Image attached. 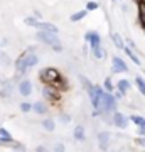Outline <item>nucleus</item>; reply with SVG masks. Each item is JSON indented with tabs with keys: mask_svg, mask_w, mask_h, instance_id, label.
Masks as SVG:
<instances>
[{
	"mask_svg": "<svg viewBox=\"0 0 145 152\" xmlns=\"http://www.w3.org/2000/svg\"><path fill=\"white\" fill-rule=\"evenodd\" d=\"M111 112H117V100L111 93L103 91V95L100 96V105H98L96 115L98 113H111Z\"/></svg>",
	"mask_w": 145,
	"mask_h": 152,
	"instance_id": "nucleus-1",
	"label": "nucleus"
},
{
	"mask_svg": "<svg viewBox=\"0 0 145 152\" xmlns=\"http://www.w3.org/2000/svg\"><path fill=\"white\" fill-rule=\"evenodd\" d=\"M36 37H37L39 41H42L44 44H49V46L52 48V51H56V53H61V51H63V44H61L59 37H58V34L39 31V32L36 34Z\"/></svg>",
	"mask_w": 145,
	"mask_h": 152,
	"instance_id": "nucleus-2",
	"label": "nucleus"
},
{
	"mask_svg": "<svg viewBox=\"0 0 145 152\" xmlns=\"http://www.w3.org/2000/svg\"><path fill=\"white\" fill-rule=\"evenodd\" d=\"M24 22H26V26L36 27V29H39V31H44V32H52V34L59 32V29L56 27L54 24H51V22H39L37 19H34V17H26Z\"/></svg>",
	"mask_w": 145,
	"mask_h": 152,
	"instance_id": "nucleus-3",
	"label": "nucleus"
},
{
	"mask_svg": "<svg viewBox=\"0 0 145 152\" xmlns=\"http://www.w3.org/2000/svg\"><path fill=\"white\" fill-rule=\"evenodd\" d=\"M39 78H41V81H44V83L54 85V83L61 78V73L56 69V68H44V69H41V73H39Z\"/></svg>",
	"mask_w": 145,
	"mask_h": 152,
	"instance_id": "nucleus-4",
	"label": "nucleus"
},
{
	"mask_svg": "<svg viewBox=\"0 0 145 152\" xmlns=\"http://www.w3.org/2000/svg\"><path fill=\"white\" fill-rule=\"evenodd\" d=\"M111 71L113 73H128V66H127V63H125L120 56H113L111 59Z\"/></svg>",
	"mask_w": 145,
	"mask_h": 152,
	"instance_id": "nucleus-5",
	"label": "nucleus"
},
{
	"mask_svg": "<svg viewBox=\"0 0 145 152\" xmlns=\"http://www.w3.org/2000/svg\"><path fill=\"white\" fill-rule=\"evenodd\" d=\"M85 41L91 44V49L101 46V36L98 32H95V31H88V32L85 34Z\"/></svg>",
	"mask_w": 145,
	"mask_h": 152,
	"instance_id": "nucleus-6",
	"label": "nucleus"
},
{
	"mask_svg": "<svg viewBox=\"0 0 145 152\" xmlns=\"http://www.w3.org/2000/svg\"><path fill=\"white\" fill-rule=\"evenodd\" d=\"M113 125H117L118 129H127L128 127V118L125 117L123 113H120V112H113Z\"/></svg>",
	"mask_w": 145,
	"mask_h": 152,
	"instance_id": "nucleus-7",
	"label": "nucleus"
},
{
	"mask_svg": "<svg viewBox=\"0 0 145 152\" xmlns=\"http://www.w3.org/2000/svg\"><path fill=\"white\" fill-rule=\"evenodd\" d=\"M110 139H111L110 132H100V134H98V145H100V149H101V151H108Z\"/></svg>",
	"mask_w": 145,
	"mask_h": 152,
	"instance_id": "nucleus-8",
	"label": "nucleus"
},
{
	"mask_svg": "<svg viewBox=\"0 0 145 152\" xmlns=\"http://www.w3.org/2000/svg\"><path fill=\"white\" fill-rule=\"evenodd\" d=\"M15 71H17V75L22 76V75H26L27 73V66H26V53L24 54L19 56V59L15 61Z\"/></svg>",
	"mask_w": 145,
	"mask_h": 152,
	"instance_id": "nucleus-9",
	"label": "nucleus"
},
{
	"mask_svg": "<svg viewBox=\"0 0 145 152\" xmlns=\"http://www.w3.org/2000/svg\"><path fill=\"white\" fill-rule=\"evenodd\" d=\"M42 95L47 100L51 102H56V100H59V93H58V88H52V86H46L42 90Z\"/></svg>",
	"mask_w": 145,
	"mask_h": 152,
	"instance_id": "nucleus-10",
	"label": "nucleus"
},
{
	"mask_svg": "<svg viewBox=\"0 0 145 152\" xmlns=\"http://www.w3.org/2000/svg\"><path fill=\"white\" fill-rule=\"evenodd\" d=\"M19 93H20L22 96H29L32 93V83L29 81V80L20 81V85H19Z\"/></svg>",
	"mask_w": 145,
	"mask_h": 152,
	"instance_id": "nucleus-11",
	"label": "nucleus"
},
{
	"mask_svg": "<svg viewBox=\"0 0 145 152\" xmlns=\"http://www.w3.org/2000/svg\"><path fill=\"white\" fill-rule=\"evenodd\" d=\"M138 22H140V26L145 29V2L138 4Z\"/></svg>",
	"mask_w": 145,
	"mask_h": 152,
	"instance_id": "nucleus-12",
	"label": "nucleus"
},
{
	"mask_svg": "<svg viewBox=\"0 0 145 152\" xmlns=\"http://www.w3.org/2000/svg\"><path fill=\"white\" fill-rule=\"evenodd\" d=\"M32 110L36 112V113H39V115H46V103H42V102H36V103L32 105Z\"/></svg>",
	"mask_w": 145,
	"mask_h": 152,
	"instance_id": "nucleus-13",
	"label": "nucleus"
},
{
	"mask_svg": "<svg viewBox=\"0 0 145 152\" xmlns=\"http://www.w3.org/2000/svg\"><path fill=\"white\" fill-rule=\"evenodd\" d=\"M117 88L120 90L122 95H125V93L130 90V81H127V80H120V81L117 83Z\"/></svg>",
	"mask_w": 145,
	"mask_h": 152,
	"instance_id": "nucleus-14",
	"label": "nucleus"
},
{
	"mask_svg": "<svg viewBox=\"0 0 145 152\" xmlns=\"http://www.w3.org/2000/svg\"><path fill=\"white\" fill-rule=\"evenodd\" d=\"M130 120H132L137 127L145 129V118H144V117H140V115H132V117H130Z\"/></svg>",
	"mask_w": 145,
	"mask_h": 152,
	"instance_id": "nucleus-15",
	"label": "nucleus"
},
{
	"mask_svg": "<svg viewBox=\"0 0 145 152\" xmlns=\"http://www.w3.org/2000/svg\"><path fill=\"white\" fill-rule=\"evenodd\" d=\"M42 127H44L47 132H54V129H56V124H54L52 118H44V120H42Z\"/></svg>",
	"mask_w": 145,
	"mask_h": 152,
	"instance_id": "nucleus-16",
	"label": "nucleus"
},
{
	"mask_svg": "<svg viewBox=\"0 0 145 152\" xmlns=\"http://www.w3.org/2000/svg\"><path fill=\"white\" fill-rule=\"evenodd\" d=\"M123 51H125V53H127V56H128L130 59L133 61L135 64H140V59H138V58H137V54H135V53H133V51H132V49L128 48V46H123Z\"/></svg>",
	"mask_w": 145,
	"mask_h": 152,
	"instance_id": "nucleus-17",
	"label": "nucleus"
},
{
	"mask_svg": "<svg viewBox=\"0 0 145 152\" xmlns=\"http://www.w3.org/2000/svg\"><path fill=\"white\" fill-rule=\"evenodd\" d=\"M135 83H137V86H138V90H140V93L145 96V80L142 78V76H135Z\"/></svg>",
	"mask_w": 145,
	"mask_h": 152,
	"instance_id": "nucleus-18",
	"label": "nucleus"
},
{
	"mask_svg": "<svg viewBox=\"0 0 145 152\" xmlns=\"http://www.w3.org/2000/svg\"><path fill=\"white\" fill-rule=\"evenodd\" d=\"M74 139L76 140H85V129H83V125H78L74 129Z\"/></svg>",
	"mask_w": 145,
	"mask_h": 152,
	"instance_id": "nucleus-19",
	"label": "nucleus"
},
{
	"mask_svg": "<svg viewBox=\"0 0 145 152\" xmlns=\"http://www.w3.org/2000/svg\"><path fill=\"white\" fill-rule=\"evenodd\" d=\"M86 14H88V12H86V10H79V12H74V14H73V15H71L69 19H71V22H79L81 19H85V17H86Z\"/></svg>",
	"mask_w": 145,
	"mask_h": 152,
	"instance_id": "nucleus-20",
	"label": "nucleus"
},
{
	"mask_svg": "<svg viewBox=\"0 0 145 152\" xmlns=\"http://www.w3.org/2000/svg\"><path fill=\"white\" fill-rule=\"evenodd\" d=\"M93 56L96 58V59H103L105 58V49L101 48V46H98V48H93Z\"/></svg>",
	"mask_w": 145,
	"mask_h": 152,
	"instance_id": "nucleus-21",
	"label": "nucleus"
},
{
	"mask_svg": "<svg viewBox=\"0 0 145 152\" xmlns=\"http://www.w3.org/2000/svg\"><path fill=\"white\" fill-rule=\"evenodd\" d=\"M111 41H113V44H115L118 49H123V41H122V37H120L117 32L111 34Z\"/></svg>",
	"mask_w": 145,
	"mask_h": 152,
	"instance_id": "nucleus-22",
	"label": "nucleus"
},
{
	"mask_svg": "<svg viewBox=\"0 0 145 152\" xmlns=\"http://www.w3.org/2000/svg\"><path fill=\"white\" fill-rule=\"evenodd\" d=\"M0 137L4 139V140H7V142H12L14 139H12V135L9 134V130H5V129H0Z\"/></svg>",
	"mask_w": 145,
	"mask_h": 152,
	"instance_id": "nucleus-23",
	"label": "nucleus"
},
{
	"mask_svg": "<svg viewBox=\"0 0 145 152\" xmlns=\"http://www.w3.org/2000/svg\"><path fill=\"white\" fill-rule=\"evenodd\" d=\"M0 64H10V59H9V56L5 54V53H2L0 51Z\"/></svg>",
	"mask_w": 145,
	"mask_h": 152,
	"instance_id": "nucleus-24",
	"label": "nucleus"
},
{
	"mask_svg": "<svg viewBox=\"0 0 145 152\" xmlns=\"http://www.w3.org/2000/svg\"><path fill=\"white\" fill-rule=\"evenodd\" d=\"M20 110L24 112V113L31 112V110H32V103H29V102H24V103H20Z\"/></svg>",
	"mask_w": 145,
	"mask_h": 152,
	"instance_id": "nucleus-25",
	"label": "nucleus"
},
{
	"mask_svg": "<svg viewBox=\"0 0 145 152\" xmlns=\"http://www.w3.org/2000/svg\"><path fill=\"white\" fill-rule=\"evenodd\" d=\"M105 91H106V93H113V85H111V80H110V78L105 80Z\"/></svg>",
	"mask_w": 145,
	"mask_h": 152,
	"instance_id": "nucleus-26",
	"label": "nucleus"
},
{
	"mask_svg": "<svg viewBox=\"0 0 145 152\" xmlns=\"http://www.w3.org/2000/svg\"><path fill=\"white\" fill-rule=\"evenodd\" d=\"M96 9H98V4H96V2H88V4H86V9H85V10H86V12H90V10H96Z\"/></svg>",
	"mask_w": 145,
	"mask_h": 152,
	"instance_id": "nucleus-27",
	"label": "nucleus"
},
{
	"mask_svg": "<svg viewBox=\"0 0 145 152\" xmlns=\"http://www.w3.org/2000/svg\"><path fill=\"white\" fill-rule=\"evenodd\" d=\"M54 152H64V145L63 144H56V147H54Z\"/></svg>",
	"mask_w": 145,
	"mask_h": 152,
	"instance_id": "nucleus-28",
	"label": "nucleus"
},
{
	"mask_svg": "<svg viewBox=\"0 0 145 152\" xmlns=\"http://www.w3.org/2000/svg\"><path fill=\"white\" fill-rule=\"evenodd\" d=\"M137 132H138L140 137H145V129H140V127H138V130H137Z\"/></svg>",
	"mask_w": 145,
	"mask_h": 152,
	"instance_id": "nucleus-29",
	"label": "nucleus"
},
{
	"mask_svg": "<svg viewBox=\"0 0 145 152\" xmlns=\"http://www.w3.org/2000/svg\"><path fill=\"white\" fill-rule=\"evenodd\" d=\"M138 144H140L142 147H145V137H140V139H138Z\"/></svg>",
	"mask_w": 145,
	"mask_h": 152,
	"instance_id": "nucleus-30",
	"label": "nucleus"
},
{
	"mask_svg": "<svg viewBox=\"0 0 145 152\" xmlns=\"http://www.w3.org/2000/svg\"><path fill=\"white\" fill-rule=\"evenodd\" d=\"M61 120H63V122H69V117H68V115H63V118Z\"/></svg>",
	"mask_w": 145,
	"mask_h": 152,
	"instance_id": "nucleus-31",
	"label": "nucleus"
},
{
	"mask_svg": "<svg viewBox=\"0 0 145 152\" xmlns=\"http://www.w3.org/2000/svg\"><path fill=\"white\" fill-rule=\"evenodd\" d=\"M0 145H5V140H4L2 137H0Z\"/></svg>",
	"mask_w": 145,
	"mask_h": 152,
	"instance_id": "nucleus-32",
	"label": "nucleus"
},
{
	"mask_svg": "<svg viewBox=\"0 0 145 152\" xmlns=\"http://www.w3.org/2000/svg\"><path fill=\"white\" fill-rule=\"evenodd\" d=\"M133 2H135V4H137V5H138L140 2H145V0H133Z\"/></svg>",
	"mask_w": 145,
	"mask_h": 152,
	"instance_id": "nucleus-33",
	"label": "nucleus"
}]
</instances>
